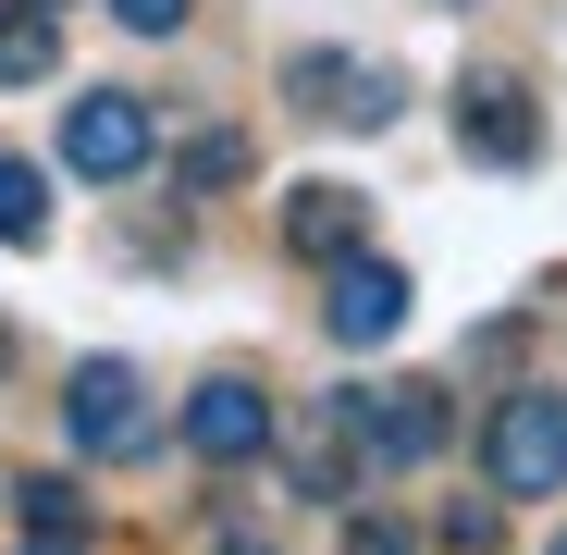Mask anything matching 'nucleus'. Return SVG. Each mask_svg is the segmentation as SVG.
Masks as SVG:
<instances>
[{
  "instance_id": "nucleus-11",
  "label": "nucleus",
  "mask_w": 567,
  "mask_h": 555,
  "mask_svg": "<svg viewBox=\"0 0 567 555\" xmlns=\"http://www.w3.org/2000/svg\"><path fill=\"white\" fill-rule=\"evenodd\" d=\"M62 74V13L50 0H0V86H50Z\"/></svg>"
},
{
  "instance_id": "nucleus-22",
  "label": "nucleus",
  "mask_w": 567,
  "mask_h": 555,
  "mask_svg": "<svg viewBox=\"0 0 567 555\" xmlns=\"http://www.w3.org/2000/svg\"><path fill=\"white\" fill-rule=\"evenodd\" d=\"M555 555H567V531H555Z\"/></svg>"
},
{
  "instance_id": "nucleus-20",
  "label": "nucleus",
  "mask_w": 567,
  "mask_h": 555,
  "mask_svg": "<svg viewBox=\"0 0 567 555\" xmlns=\"http://www.w3.org/2000/svg\"><path fill=\"white\" fill-rule=\"evenodd\" d=\"M432 13H468V0H432Z\"/></svg>"
},
{
  "instance_id": "nucleus-4",
  "label": "nucleus",
  "mask_w": 567,
  "mask_h": 555,
  "mask_svg": "<svg viewBox=\"0 0 567 555\" xmlns=\"http://www.w3.org/2000/svg\"><path fill=\"white\" fill-rule=\"evenodd\" d=\"M148 148H161V124H148L136 86H74V100H62V173H86V185H136Z\"/></svg>"
},
{
  "instance_id": "nucleus-13",
  "label": "nucleus",
  "mask_w": 567,
  "mask_h": 555,
  "mask_svg": "<svg viewBox=\"0 0 567 555\" xmlns=\"http://www.w3.org/2000/svg\"><path fill=\"white\" fill-rule=\"evenodd\" d=\"M13 494H25V531H62V543L86 531V494H74V470H25Z\"/></svg>"
},
{
  "instance_id": "nucleus-12",
  "label": "nucleus",
  "mask_w": 567,
  "mask_h": 555,
  "mask_svg": "<svg viewBox=\"0 0 567 555\" xmlns=\"http://www.w3.org/2000/svg\"><path fill=\"white\" fill-rule=\"evenodd\" d=\"M0 247H50V185H38V161H13V148H0Z\"/></svg>"
},
{
  "instance_id": "nucleus-16",
  "label": "nucleus",
  "mask_w": 567,
  "mask_h": 555,
  "mask_svg": "<svg viewBox=\"0 0 567 555\" xmlns=\"http://www.w3.org/2000/svg\"><path fill=\"white\" fill-rule=\"evenodd\" d=\"M112 13H124V38H173L185 13H198V0H112Z\"/></svg>"
},
{
  "instance_id": "nucleus-7",
  "label": "nucleus",
  "mask_w": 567,
  "mask_h": 555,
  "mask_svg": "<svg viewBox=\"0 0 567 555\" xmlns=\"http://www.w3.org/2000/svg\"><path fill=\"white\" fill-rule=\"evenodd\" d=\"M284 86H297V112H309V124H346V136H383V124H395V74H383V62H358V50H309Z\"/></svg>"
},
{
  "instance_id": "nucleus-9",
  "label": "nucleus",
  "mask_w": 567,
  "mask_h": 555,
  "mask_svg": "<svg viewBox=\"0 0 567 555\" xmlns=\"http://www.w3.org/2000/svg\"><path fill=\"white\" fill-rule=\"evenodd\" d=\"M271 456L297 470V494H309V506H346V494H358V444H346V420H333V408L271 420Z\"/></svg>"
},
{
  "instance_id": "nucleus-5",
  "label": "nucleus",
  "mask_w": 567,
  "mask_h": 555,
  "mask_svg": "<svg viewBox=\"0 0 567 555\" xmlns=\"http://www.w3.org/2000/svg\"><path fill=\"white\" fill-rule=\"evenodd\" d=\"M271 420H284V408L247 383V370H210L173 432H185V456H210V470H247V456H271Z\"/></svg>"
},
{
  "instance_id": "nucleus-8",
  "label": "nucleus",
  "mask_w": 567,
  "mask_h": 555,
  "mask_svg": "<svg viewBox=\"0 0 567 555\" xmlns=\"http://www.w3.org/2000/svg\"><path fill=\"white\" fill-rule=\"evenodd\" d=\"M321 333L333 346H395L408 333V271L370 259V247H346L333 259V297H321Z\"/></svg>"
},
{
  "instance_id": "nucleus-19",
  "label": "nucleus",
  "mask_w": 567,
  "mask_h": 555,
  "mask_svg": "<svg viewBox=\"0 0 567 555\" xmlns=\"http://www.w3.org/2000/svg\"><path fill=\"white\" fill-rule=\"evenodd\" d=\"M223 555H271V543H223Z\"/></svg>"
},
{
  "instance_id": "nucleus-18",
  "label": "nucleus",
  "mask_w": 567,
  "mask_h": 555,
  "mask_svg": "<svg viewBox=\"0 0 567 555\" xmlns=\"http://www.w3.org/2000/svg\"><path fill=\"white\" fill-rule=\"evenodd\" d=\"M25 555H74V543H62V531H38V543H25Z\"/></svg>"
},
{
  "instance_id": "nucleus-1",
  "label": "nucleus",
  "mask_w": 567,
  "mask_h": 555,
  "mask_svg": "<svg viewBox=\"0 0 567 555\" xmlns=\"http://www.w3.org/2000/svg\"><path fill=\"white\" fill-rule=\"evenodd\" d=\"M333 420H346V444H358V470H432L444 432H456L444 383H346Z\"/></svg>"
},
{
  "instance_id": "nucleus-2",
  "label": "nucleus",
  "mask_w": 567,
  "mask_h": 555,
  "mask_svg": "<svg viewBox=\"0 0 567 555\" xmlns=\"http://www.w3.org/2000/svg\"><path fill=\"white\" fill-rule=\"evenodd\" d=\"M62 444H74V456H148V444H161V408H148V383H136V358H74Z\"/></svg>"
},
{
  "instance_id": "nucleus-6",
  "label": "nucleus",
  "mask_w": 567,
  "mask_h": 555,
  "mask_svg": "<svg viewBox=\"0 0 567 555\" xmlns=\"http://www.w3.org/2000/svg\"><path fill=\"white\" fill-rule=\"evenodd\" d=\"M456 148L494 161V173H530L543 161V100H530L518 74H468L456 86Z\"/></svg>"
},
{
  "instance_id": "nucleus-10",
  "label": "nucleus",
  "mask_w": 567,
  "mask_h": 555,
  "mask_svg": "<svg viewBox=\"0 0 567 555\" xmlns=\"http://www.w3.org/2000/svg\"><path fill=\"white\" fill-rule=\"evenodd\" d=\"M284 247H297L309 271H333L346 247H370V198L358 185H297V198H284Z\"/></svg>"
},
{
  "instance_id": "nucleus-21",
  "label": "nucleus",
  "mask_w": 567,
  "mask_h": 555,
  "mask_svg": "<svg viewBox=\"0 0 567 555\" xmlns=\"http://www.w3.org/2000/svg\"><path fill=\"white\" fill-rule=\"evenodd\" d=\"M0 370H13V333H0Z\"/></svg>"
},
{
  "instance_id": "nucleus-14",
  "label": "nucleus",
  "mask_w": 567,
  "mask_h": 555,
  "mask_svg": "<svg viewBox=\"0 0 567 555\" xmlns=\"http://www.w3.org/2000/svg\"><path fill=\"white\" fill-rule=\"evenodd\" d=\"M173 185H247V136H235V124H210V136H185Z\"/></svg>"
},
{
  "instance_id": "nucleus-3",
  "label": "nucleus",
  "mask_w": 567,
  "mask_h": 555,
  "mask_svg": "<svg viewBox=\"0 0 567 555\" xmlns=\"http://www.w3.org/2000/svg\"><path fill=\"white\" fill-rule=\"evenodd\" d=\"M482 470H494V494H567V395L555 383H518L482 420Z\"/></svg>"
},
{
  "instance_id": "nucleus-15",
  "label": "nucleus",
  "mask_w": 567,
  "mask_h": 555,
  "mask_svg": "<svg viewBox=\"0 0 567 555\" xmlns=\"http://www.w3.org/2000/svg\"><path fill=\"white\" fill-rule=\"evenodd\" d=\"M444 543H456V555H494V543H506V506H468V494H456V506H444Z\"/></svg>"
},
{
  "instance_id": "nucleus-17",
  "label": "nucleus",
  "mask_w": 567,
  "mask_h": 555,
  "mask_svg": "<svg viewBox=\"0 0 567 555\" xmlns=\"http://www.w3.org/2000/svg\"><path fill=\"white\" fill-rule=\"evenodd\" d=\"M346 555H420V543H408L395 518H346Z\"/></svg>"
}]
</instances>
